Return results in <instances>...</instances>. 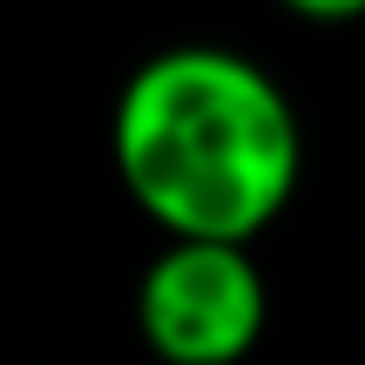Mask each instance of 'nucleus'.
I'll return each instance as SVG.
<instances>
[{
	"label": "nucleus",
	"instance_id": "nucleus-1",
	"mask_svg": "<svg viewBox=\"0 0 365 365\" xmlns=\"http://www.w3.org/2000/svg\"><path fill=\"white\" fill-rule=\"evenodd\" d=\"M108 156L129 203L163 237L250 244L298 196L304 122L250 54L182 41L122 81Z\"/></svg>",
	"mask_w": 365,
	"mask_h": 365
},
{
	"label": "nucleus",
	"instance_id": "nucleus-2",
	"mask_svg": "<svg viewBox=\"0 0 365 365\" xmlns=\"http://www.w3.org/2000/svg\"><path fill=\"white\" fill-rule=\"evenodd\" d=\"M271 325V291L230 237H170L135 284V331L163 365H237Z\"/></svg>",
	"mask_w": 365,
	"mask_h": 365
},
{
	"label": "nucleus",
	"instance_id": "nucleus-3",
	"mask_svg": "<svg viewBox=\"0 0 365 365\" xmlns=\"http://www.w3.org/2000/svg\"><path fill=\"white\" fill-rule=\"evenodd\" d=\"M284 14H298V21H325V27H339V21H365V0H277Z\"/></svg>",
	"mask_w": 365,
	"mask_h": 365
}]
</instances>
